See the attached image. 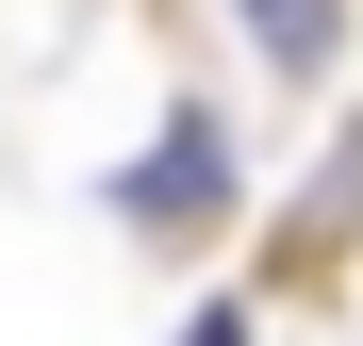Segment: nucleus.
<instances>
[{"mask_svg": "<svg viewBox=\"0 0 363 346\" xmlns=\"http://www.w3.org/2000/svg\"><path fill=\"white\" fill-rule=\"evenodd\" d=\"M215 198H231V149H215V115H165V149L116 182V214H133V231H215Z\"/></svg>", "mask_w": 363, "mask_h": 346, "instance_id": "1", "label": "nucleus"}, {"mask_svg": "<svg viewBox=\"0 0 363 346\" xmlns=\"http://www.w3.org/2000/svg\"><path fill=\"white\" fill-rule=\"evenodd\" d=\"M231 17H248V50L281 83H330V50H347V0H231Z\"/></svg>", "mask_w": 363, "mask_h": 346, "instance_id": "2", "label": "nucleus"}, {"mask_svg": "<svg viewBox=\"0 0 363 346\" xmlns=\"http://www.w3.org/2000/svg\"><path fill=\"white\" fill-rule=\"evenodd\" d=\"M347 231H363V132L330 149V182H314V248H347Z\"/></svg>", "mask_w": 363, "mask_h": 346, "instance_id": "3", "label": "nucleus"}, {"mask_svg": "<svg viewBox=\"0 0 363 346\" xmlns=\"http://www.w3.org/2000/svg\"><path fill=\"white\" fill-rule=\"evenodd\" d=\"M182 346H248V313H231V297H215V313H199V330H182Z\"/></svg>", "mask_w": 363, "mask_h": 346, "instance_id": "4", "label": "nucleus"}]
</instances>
